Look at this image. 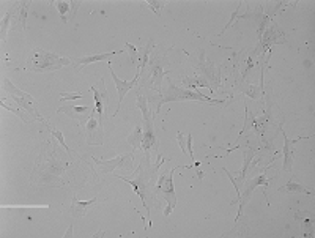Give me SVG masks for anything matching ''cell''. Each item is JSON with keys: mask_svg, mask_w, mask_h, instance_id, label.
Instances as JSON below:
<instances>
[{"mask_svg": "<svg viewBox=\"0 0 315 238\" xmlns=\"http://www.w3.org/2000/svg\"><path fill=\"white\" fill-rule=\"evenodd\" d=\"M167 160L164 158V160H161V161H156V164L151 168V163L148 160H142L140 166H139V169L136 170V178H126V177H120L117 175V178H122L125 183H128L129 186H131L136 194L140 197L142 199V204H143V207L145 210H147V221H148V227L151 226V221H150V204L148 201L153 199V194H156L155 193V188H153V181H155V173L156 170L161 168V164H164Z\"/></svg>", "mask_w": 315, "mask_h": 238, "instance_id": "6da1fadb", "label": "cell"}, {"mask_svg": "<svg viewBox=\"0 0 315 238\" xmlns=\"http://www.w3.org/2000/svg\"><path fill=\"white\" fill-rule=\"evenodd\" d=\"M158 97H159V101L155 106V115H159L163 104L171 101H200V102H208V104H214V106L224 104V100H214L211 97H207V95H202L199 90L180 89V87H176L174 82H169L166 89L161 90Z\"/></svg>", "mask_w": 315, "mask_h": 238, "instance_id": "7a4b0ae2", "label": "cell"}, {"mask_svg": "<svg viewBox=\"0 0 315 238\" xmlns=\"http://www.w3.org/2000/svg\"><path fill=\"white\" fill-rule=\"evenodd\" d=\"M167 54L169 51H166L164 54H159L156 51L153 55H150L148 65L145 68L147 71H143L139 79V89H143V90L150 89L153 92H156L158 95L161 93V90H163V77L169 74L164 69L169 63Z\"/></svg>", "mask_w": 315, "mask_h": 238, "instance_id": "3957f363", "label": "cell"}, {"mask_svg": "<svg viewBox=\"0 0 315 238\" xmlns=\"http://www.w3.org/2000/svg\"><path fill=\"white\" fill-rule=\"evenodd\" d=\"M70 63H71V59H65L57 54L35 47V49L30 52L26 68L29 71H34V73H52V71H57L65 65H70Z\"/></svg>", "mask_w": 315, "mask_h": 238, "instance_id": "277c9868", "label": "cell"}, {"mask_svg": "<svg viewBox=\"0 0 315 238\" xmlns=\"http://www.w3.org/2000/svg\"><path fill=\"white\" fill-rule=\"evenodd\" d=\"M191 59L192 62V67L194 69H197L199 73L202 74V77L207 79L208 84L211 85V90L214 93L216 89H219L222 87V81H221V69L217 68L211 60H208L205 57V51L204 49H199L197 52L189 54V52H184Z\"/></svg>", "mask_w": 315, "mask_h": 238, "instance_id": "5b68a950", "label": "cell"}, {"mask_svg": "<svg viewBox=\"0 0 315 238\" xmlns=\"http://www.w3.org/2000/svg\"><path fill=\"white\" fill-rule=\"evenodd\" d=\"M278 158V156H276ZM276 158H273L271 160V163L276 160ZM271 163L266 166V168H263L262 169V172L258 173L257 177H254L252 180H249V181H246L245 183V189H243V193H241L237 199H233L232 202H230V205H240V208H238V213H237V218H235V223L237 221H240V218H241V215H243V208L246 207V204L251 201V196H252V193H254V189L255 188H258V186H263V196L266 197V199H268V196H266V188H268V185L271 183V181L276 178V175L274 177H271V178H268L266 177V170H268V168L271 166Z\"/></svg>", "mask_w": 315, "mask_h": 238, "instance_id": "8992f818", "label": "cell"}, {"mask_svg": "<svg viewBox=\"0 0 315 238\" xmlns=\"http://www.w3.org/2000/svg\"><path fill=\"white\" fill-rule=\"evenodd\" d=\"M181 166H176L174 169H167L161 172V175L156 181V186H155V193L163 196V199L167 202V207L164 210V216L167 218L171 213L174 211L175 205H176V196H175V188H174V172L176 169H180Z\"/></svg>", "mask_w": 315, "mask_h": 238, "instance_id": "52a82bcc", "label": "cell"}, {"mask_svg": "<svg viewBox=\"0 0 315 238\" xmlns=\"http://www.w3.org/2000/svg\"><path fill=\"white\" fill-rule=\"evenodd\" d=\"M3 85H5V89L10 92V95H11V98L18 102V104L21 106V107H24L27 110V112L35 118V120H38V122H41V123H47L44 118L39 115V112H38V109H36V102H35V100L32 98V95H29V93H26V92H22V90H19V89H16V87L11 84V81L10 79H3Z\"/></svg>", "mask_w": 315, "mask_h": 238, "instance_id": "ba28073f", "label": "cell"}, {"mask_svg": "<svg viewBox=\"0 0 315 238\" xmlns=\"http://www.w3.org/2000/svg\"><path fill=\"white\" fill-rule=\"evenodd\" d=\"M95 107L92 109V115L88 118L87 126H85V140L88 145H103L104 139V131H103V123H100L98 118H95Z\"/></svg>", "mask_w": 315, "mask_h": 238, "instance_id": "9c48e42d", "label": "cell"}, {"mask_svg": "<svg viewBox=\"0 0 315 238\" xmlns=\"http://www.w3.org/2000/svg\"><path fill=\"white\" fill-rule=\"evenodd\" d=\"M90 92L95 93V110H96V115H98V120L100 123L104 122V109L109 107V93H107V89H106V84H104V79L101 77L100 82H98V87H90Z\"/></svg>", "mask_w": 315, "mask_h": 238, "instance_id": "30bf717a", "label": "cell"}, {"mask_svg": "<svg viewBox=\"0 0 315 238\" xmlns=\"http://www.w3.org/2000/svg\"><path fill=\"white\" fill-rule=\"evenodd\" d=\"M133 158H134V152L128 153V155H118V156L114 158V160H109V161L98 160V158H93V161L100 168V170H103L104 173H110V172H114L118 166H122V168H125V169H129L128 163L133 161Z\"/></svg>", "mask_w": 315, "mask_h": 238, "instance_id": "8fae6325", "label": "cell"}, {"mask_svg": "<svg viewBox=\"0 0 315 238\" xmlns=\"http://www.w3.org/2000/svg\"><path fill=\"white\" fill-rule=\"evenodd\" d=\"M233 82H235V87H233V89H235L237 92L245 93L246 97L252 98V100H255V101L262 100V90L258 89L257 85H254L252 82H249L246 77L240 76V74L237 73V74H233Z\"/></svg>", "mask_w": 315, "mask_h": 238, "instance_id": "7c38bea8", "label": "cell"}, {"mask_svg": "<svg viewBox=\"0 0 315 238\" xmlns=\"http://www.w3.org/2000/svg\"><path fill=\"white\" fill-rule=\"evenodd\" d=\"M57 114H65V115H68L71 118H74V120L79 122V126H82L84 122L90 118L92 109L88 106H71V104H67V106H60L57 109Z\"/></svg>", "mask_w": 315, "mask_h": 238, "instance_id": "4fadbf2b", "label": "cell"}, {"mask_svg": "<svg viewBox=\"0 0 315 238\" xmlns=\"http://www.w3.org/2000/svg\"><path fill=\"white\" fill-rule=\"evenodd\" d=\"M109 69H110V76L112 79H114V82H115V87H117V92H118V109H120V104H122V101L125 98V95L134 89V87L137 85V82H139V79H140V74L139 73H136V77L133 79L131 82H126V81H122V79H118L117 74L114 73V69H112V65H110V62H109ZM118 109H117V112L112 115V117H115L118 114Z\"/></svg>", "mask_w": 315, "mask_h": 238, "instance_id": "5bb4252c", "label": "cell"}, {"mask_svg": "<svg viewBox=\"0 0 315 238\" xmlns=\"http://www.w3.org/2000/svg\"><path fill=\"white\" fill-rule=\"evenodd\" d=\"M280 133L284 134V170L285 172H292L293 170V158H295V152H296V142L298 140H303V139H308V137H303V136H298L296 139H288L287 137V134L285 131H282Z\"/></svg>", "mask_w": 315, "mask_h": 238, "instance_id": "9a60e30c", "label": "cell"}, {"mask_svg": "<svg viewBox=\"0 0 315 238\" xmlns=\"http://www.w3.org/2000/svg\"><path fill=\"white\" fill-rule=\"evenodd\" d=\"M118 52H107V54H98V55H85V57H76L71 59V65L74 67V69H79L80 67H85L88 63L100 62V60H109L112 55H117Z\"/></svg>", "mask_w": 315, "mask_h": 238, "instance_id": "2e32d148", "label": "cell"}, {"mask_svg": "<svg viewBox=\"0 0 315 238\" xmlns=\"http://www.w3.org/2000/svg\"><path fill=\"white\" fill-rule=\"evenodd\" d=\"M96 204V197L95 199H90V201H85V202H80L77 201V197H72V205L70 208V213L72 218H82L87 215V210L92 207V205Z\"/></svg>", "mask_w": 315, "mask_h": 238, "instance_id": "e0dca14e", "label": "cell"}, {"mask_svg": "<svg viewBox=\"0 0 315 238\" xmlns=\"http://www.w3.org/2000/svg\"><path fill=\"white\" fill-rule=\"evenodd\" d=\"M295 218L300 221L303 226V235L314 237V221L309 218V211H296Z\"/></svg>", "mask_w": 315, "mask_h": 238, "instance_id": "ac0fdd59", "label": "cell"}, {"mask_svg": "<svg viewBox=\"0 0 315 238\" xmlns=\"http://www.w3.org/2000/svg\"><path fill=\"white\" fill-rule=\"evenodd\" d=\"M279 193H287V194H312V189H309L308 186H304L301 183H296V181H288L287 185L279 188Z\"/></svg>", "mask_w": 315, "mask_h": 238, "instance_id": "d6986e66", "label": "cell"}, {"mask_svg": "<svg viewBox=\"0 0 315 238\" xmlns=\"http://www.w3.org/2000/svg\"><path fill=\"white\" fill-rule=\"evenodd\" d=\"M181 82H183L184 85H186L188 89H191V90H196V87H208L210 92L213 93L211 85L208 84L207 79L200 77V76H181ZM213 95H214V93H213Z\"/></svg>", "mask_w": 315, "mask_h": 238, "instance_id": "ffe728a7", "label": "cell"}, {"mask_svg": "<svg viewBox=\"0 0 315 238\" xmlns=\"http://www.w3.org/2000/svg\"><path fill=\"white\" fill-rule=\"evenodd\" d=\"M142 137H143V126L142 123H137L136 128L128 136V144L133 147V152H136L139 145H142Z\"/></svg>", "mask_w": 315, "mask_h": 238, "instance_id": "44dd1931", "label": "cell"}, {"mask_svg": "<svg viewBox=\"0 0 315 238\" xmlns=\"http://www.w3.org/2000/svg\"><path fill=\"white\" fill-rule=\"evenodd\" d=\"M16 13H19V3L14 5V6L11 8V10L5 14L3 22H2V29H0V34H2V41H5L6 32H8V29H10V24H11V21H13V18H14Z\"/></svg>", "mask_w": 315, "mask_h": 238, "instance_id": "7402d4cb", "label": "cell"}, {"mask_svg": "<svg viewBox=\"0 0 315 238\" xmlns=\"http://www.w3.org/2000/svg\"><path fill=\"white\" fill-rule=\"evenodd\" d=\"M288 5H296V3H290V2H276V3H268V6H266V18H268L270 21L274 19V16H276L279 11H282L284 8H287Z\"/></svg>", "mask_w": 315, "mask_h": 238, "instance_id": "603a6c76", "label": "cell"}, {"mask_svg": "<svg viewBox=\"0 0 315 238\" xmlns=\"http://www.w3.org/2000/svg\"><path fill=\"white\" fill-rule=\"evenodd\" d=\"M246 235H249V227H247V224L246 223H235V227L232 229V231H229V232H225L222 237H246Z\"/></svg>", "mask_w": 315, "mask_h": 238, "instance_id": "cb8c5ba5", "label": "cell"}, {"mask_svg": "<svg viewBox=\"0 0 315 238\" xmlns=\"http://www.w3.org/2000/svg\"><path fill=\"white\" fill-rule=\"evenodd\" d=\"M30 2H19V13H18V21L21 22V27L26 30V19H27V11H29Z\"/></svg>", "mask_w": 315, "mask_h": 238, "instance_id": "d4e9b609", "label": "cell"}, {"mask_svg": "<svg viewBox=\"0 0 315 238\" xmlns=\"http://www.w3.org/2000/svg\"><path fill=\"white\" fill-rule=\"evenodd\" d=\"M55 8H57V11L60 13V19L63 22H67V13L70 11V8H71V3L70 2H63V0H57V2L54 3Z\"/></svg>", "mask_w": 315, "mask_h": 238, "instance_id": "484cf974", "label": "cell"}, {"mask_svg": "<svg viewBox=\"0 0 315 238\" xmlns=\"http://www.w3.org/2000/svg\"><path fill=\"white\" fill-rule=\"evenodd\" d=\"M46 126H47V130H49V133L52 134V136L59 140V144H60V145H62L65 150H67V153H70V148H68L67 145H65V139H63V134H62V131H59V130H54L49 123H46Z\"/></svg>", "mask_w": 315, "mask_h": 238, "instance_id": "4316f807", "label": "cell"}, {"mask_svg": "<svg viewBox=\"0 0 315 238\" xmlns=\"http://www.w3.org/2000/svg\"><path fill=\"white\" fill-rule=\"evenodd\" d=\"M126 44V49L129 51V57H131V63L137 68V65H139V52H137L136 47L131 44V43H125Z\"/></svg>", "mask_w": 315, "mask_h": 238, "instance_id": "83f0119b", "label": "cell"}, {"mask_svg": "<svg viewBox=\"0 0 315 238\" xmlns=\"http://www.w3.org/2000/svg\"><path fill=\"white\" fill-rule=\"evenodd\" d=\"M142 5H148L153 13H155L156 16H161V10H163V2H158V0H148V2H142Z\"/></svg>", "mask_w": 315, "mask_h": 238, "instance_id": "f1b7e54d", "label": "cell"}, {"mask_svg": "<svg viewBox=\"0 0 315 238\" xmlns=\"http://www.w3.org/2000/svg\"><path fill=\"white\" fill-rule=\"evenodd\" d=\"M85 93L84 92H74V93H65L62 92L60 93V101H67V100H79V98H84Z\"/></svg>", "mask_w": 315, "mask_h": 238, "instance_id": "f546056e", "label": "cell"}, {"mask_svg": "<svg viewBox=\"0 0 315 238\" xmlns=\"http://www.w3.org/2000/svg\"><path fill=\"white\" fill-rule=\"evenodd\" d=\"M0 104H2V107L3 109H6V110H10V112H13V114H16V115H19L21 118H22V120L24 122H26V123H29L30 120H29V118H27V115H24L22 112H21V110L19 109H14V107H10V106H6L5 104V101H0Z\"/></svg>", "mask_w": 315, "mask_h": 238, "instance_id": "4dcf8cb0", "label": "cell"}, {"mask_svg": "<svg viewBox=\"0 0 315 238\" xmlns=\"http://www.w3.org/2000/svg\"><path fill=\"white\" fill-rule=\"evenodd\" d=\"M176 140H178V145H180V148H181V152L186 153V152H188V150H186V139H184V136H183L181 131H178V136H176Z\"/></svg>", "mask_w": 315, "mask_h": 238, "instance_id": "1f68e13d", "label": "cell"}, {"mask_svg": "<svg viewBox=\"0 0 315 238\" xmlns=\"http://www.w3.org/2000/svg\"><path fill=\"white\" fill-rule=\"evenodd\" d=\"M186 150H188V153L191 156V160L196 161V158H194V152H192V134H188V136H186Z\"/></svg>", "mask_w": 315, "mask_h": 238, "instance_id": "d6a6232c", "label": "cell"}, {"mask_svg": "<svg viewBox=\"0 0 315 238\" xmlns=\"http://www.w3.org/2000/svg\"><path fill=\"white\" fill-rule=\"evenodd\" d=\"M238 10H240V6H237V8H235V11L232 13V18H230V21H229L227 24H225V27L221 30V34H224V32H225V30H227V29L232 26V24H233V21H237V18H238Z\"/></svg>", "mask_w": 315, "mask_h": 238, "instance_id": "836d02e7", "label": "cell"}, {"mask_svg": "<svg viewBox=\"0 0 315 238\" xmlns=\"http://www.w3.org/2000/svg\"><path fill=\"white\" fill-rule=\"evenodd\" d=\"M70 3H71V16H70V21H71V19H74L76 11H77V8H79L80 2H79V0H71Z\"/></svg>", "mask_w": 315, "mask_h": 238, "instance_id": "e575fe53", "label": "cell"}, {"mask_svg": "<svg viewBox=\"0 0 315 238\" xmlns=\"http://www.w3.org/2000/svg\"><path fill=\"white\" fill-rule=\"evenodd\" d=\"M65 238H68V237H72V226H70V229L67 231V234H63Z\"/></svg>", "mask_w": 315, "mask_h": 238, "instance_id": "d590c367", "label": "cell"}, {"mask_svg": "<svg viewBox=\"0 0 315 238\" xmlns=\"http://www.w3.org/2000/svg\"><path fill=\"white\" fill-rule=\"evenodd\" d=\"M104 235H106V234H104L103 231H100V232H96V234L93 235V238H95V237H104Z\"/></svg>", "mask_w": 315, "mask_h": 238, "instance_id": "8d00e7d4", "label": "cell"}]
</instances>
